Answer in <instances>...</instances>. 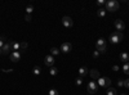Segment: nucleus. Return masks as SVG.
<instances>
[{"mask_svg": "<svg viewBox=\"0 0 129 95\" xmlns=\"http://www.w3.org/2000/svg\"><path fill=\"white\" fill-rule=\"evenodd\" d=\"M120 61L124 62V63H128V61H129V54H128V53H121V54H120Z\"/></svg>", "mask_w": 129, "mask_h": 95, "instance_id": "14", "label": "nucleus"}, {"mask_svg": "<svg viewBox=\"0 0 129 95\" xmlns=\"http://www.w3.org/2000/svg\"><path fill=\"white\" fill-rule=\"evenodd\" d=\"M71 50H72V44H71V42H63L62 45H61V52L70 53Z\"/></svg>", "mask_w": 129, "mask_h": 95, "instance_id": "6", "label": "nucleus"}, {"mask_svg": "<svg viewBox=\"0 0 129 95\" xmlns=\"http://www.w3.org/2000/svg\"><path fill=\"white\" fill-rule=\"evenodd\" d=\"M50 53H52L53 57H54V55H58V54L61 53V50L57 49V48H52V49H50Z\"/></svg>", "mask_w": 129, "mask_h": 95, "instance_id": "17", "label": "nucleus"}, {"mask_svg": "<svg viewBox=\"0 0 129 95\" xmlns=\"http://www.w3.org/2000/svg\"><path fill=\"white\" fill-rule=\"evenodd\" d=\"M31 19H32L31 14H26V21H27V22H31Z\"/></svg>", "mask_w": 129, "mask_h": 95, "instance_id": "25", "label": "nucleus"}, {"mask_svg": "<svg viewBox=\"0 0 129 95\" xmlns=\"http://www.w3.org/2000/svg\"><path fill=\"white\" fill-rule=\"evenodd\" d=\"M81 84H83V78H81V77H78V78H76V85L80 86Z\"/></svg>", "mask_w": 129, "mask_h": 95, "instance_id": "22", "label": "nucleus"}, {"mask_svg": "<svg viewBox=\"0 0 129 95\" xmlns=\"http://www.w3.org/2000/svg\"><path fill=\"white\" fill-rule=\"evenodd\" d=\"M26 12H27V14H31V13L34 12V5H31V4L27 5V6H26Z\"/></svg>", "mask_w": 129, "mask_h": 95, "instance_id": "19", "label": "nucleus"}, {"mask_svg": "<svg viewBox=\"0 0 129 95\" xmlns=\"http://www.w3.org/2000/svg\"><path fill=\"white\" fill-rule=\"evenodd\" d=\"M98 17H101V18H103L105 16H106V9H103V8H100L98 9Z\"/></svg>", "mask_w": 129, "mask_h": 95, "instance_id": "16", "label": "nucleus"}, {"mask_svg": "<svg viewBox=\"0 0 129 95\" xmlns=\"http://www.w3.org/2000/svg\"><path fill=\"white\" fill-rule=\"evenodd\" d=\"M124 86L127 87V89H129V78H128V80H125V81H124Z\"/></svg>", "mask_w": 129, "mask_h": 95, "instance_id": "27", "label": "nucleus"}, {"mask_svg": "<svg viewBox=\"0 0 129 95\" xmlns=\"http://www.w3.org/2000/svg\"><path fill=\"white\" fill-rule=\"evenodd\" d=\"M32 72H34V75L39 76V75L41 73V68L39 67V65H35V67H34V69H32Z\"/></svg>", "mask_w": 129, "mask_h": 95, "instance_id": "15", "label": "nucleus"}, {"mask_svg": "<svg viewBox=\"0 0 129 95\" xmlns=\"http://www.w3.org/2000/svg\"><path fill=\"white\" fill-rule=\"evenodd\" d=\"M123 32H119V31H115L114 33H111L110 35V41L112 42V44H118V42H120L121 40H123Z\"/></svg>", "mask_w": 129, "mask_h": 95, "instance_id": "1", "label": "nucleus"}, {"mask_svg": "<svg viewBox=\"0 0 129 95\" xmlns=\"http://www.w3.org/2000/svg\"><path fill=\"white\" fill-rule=\"evenodd\" d=\"M114 25H115L116 30H118L119 32H121V31H123L124 28H125V23H124V22L121 21V19H116V21H115V23H114Z\"/></svg>", "mask_w": 129, "mask_h": 95, "instance_id": "8", "label": "nucleus"}, {"mask_svg": "<svg viewBox=\"0 0 129 95\" xmlns=\"http://www.w3.org/2000/svg\"><path fill=\"white\" fill-rule=\"evenodd\" d=\"M120 95H127V94H124V93H123V94H120Z\"/></svg>", "mask_w": 129, "mask_h": 95, "instance_id": "33", "label": "nucleus"}, {"mask_svg": "<svg viewBox=\"0 0 129 95\" xmlns=\"http://www.w3.org/2000/svg\"><path fill=\"white\" fill-rule=\"evenodd\" d=\"M10 61L12 62H19L21 61V52H12L10 53Z\"/></svg>", "mask_w": 129, "mask_h": 95, "instance_id": "10", "label": "nucleus"}, {"mask_svg": "<svg viewBox=\"0 0 129 95\" xmlns=\"http://www.w3.org/2000/svg\"><path fill=\"white\" fill-rule=\"evenodd\" d=\"M3 54V52H1V49H0V55H1Z\"/></svg>", "mask_w": 129, "mask_h": 95, "instance_id": "32", "label": "nucleus"}, {"mask_svg": "<svg viewBox=\"0 0 129 95\" xmlns=\"http://www.w3.org/2000/svg\"><path fill=\"white\" fill-rule=\"evenodd\" d=\"M88 73V69H87V67H80L79 68V77H84L85 75Z\"/></svg>", "mask_w": 129, "mask_h": 95, "instance_id": "13", "label": "nucleus"}, {"mask_svg": "<svg viewBox=\"0 0 129 95\" xmlns=\"http://www.w3.org/2000/svg\"><path fill=\"white\" fill-rule=\"evenodd\" d=\"M112 69H114V71H118V69H119V67H118V65H114Z\"/></svg>", "mask_w": 129, "mask_h": 95, "instance_id": "31", "label": "nucleus"}, {"mask_svg": "<svg viewBox=\"0 0 129 95\" xmlns=\"http://www.w3.org/2000/svg\"><path fill=\"white\" fill-rule=\"evenodd\" d=\"M106 94H107V95H116V89H112V87H110Z\"/></svg>", "mask_w": 129, "mask_h": 95, "instance_id": "21", "label": "nucleus"}, {"mask_svg": "<svg viewBox=\"0 0 129 95\" xmlns=\"http://www.w3.org/2000/svg\"><path fill=\"white\" fill-rule=\"evenodd\" d=\"M106 9L109 12H115V10L119 9V3L116 0H110V1L106 3Z\"/></svg>", "mask_w": 129, "mask_h": 95, "instance_id": "3", "label": "nucleus"}, {"mask_svg": "<svg viewBox=\"0 0 129 95\" xmlns=\"http://www.w3.org/2000/svg\"><path fill=\"white\" fill-rule=\"evenodd\" d=\"M87 90H88V93H89L90 95H93V94L97 93V90H98V84L94 82V81H90V82L88 84V86H87Z\"/></svg>", "mask_w": 129, "mask_h": 95, "instance_id": "5", "label": "nucleus"}, {"mask_svg": "<svg viewBox=\"0 0 129 95\" xmlns=\"http://www.w3.org/2000/svg\"><path fill=\"white\" fill-rule=\"evenodd\" d=\"M44 63H45V65H48V67H53V65H54V57L53 55H45Z\"/></svg>", "mask_w": 129, "mask_h": 95, "instance_id": "7", "label": "nucleus"}, {"mask_svg": "<svg viewBox=\"0 0 129 95\" xmlns=\"http://www.w3.org/2000/svg\"><path fill=\"white\" fill-rule=\"evenodd\" d=\"M100 54H101V53L97 50V52H94V53H93V57H94V58H98V57H100Z\"/></svg>", "mask_w": 129, "mask_h": 95, "instance_id": "29", "label": "nucleus"}, {"mask_svg": "<svg viewBox=\"0 0 129 95\" xmlns=\"http://www.w3.org/2000/svg\"><path fill=\"white\" fill-rule=\"evenodd\" d=\"M90 76H92V78H93V80H98V78L101 77L100 72H98L97 69H92V71H90Z\"/></svg>", "mask_w": 129, "mask_h": 95, "instance_id": "12", "label": "nucleus"}, {"mask_svg": "<svg viewBox=\"0 0 129 95\" xmlns=\"http://www.w3.org/2000/svg\"><path fill=\"white\" fill-rule=\"evenodd\" d=\"M97 84H98V86H101V87H109L111 85V80L109 77H100L97 80Z\"/></svg>", "mask_w": 129, "mask_h": 95, "instance_id": "4", "label": "nucleus"}, {"mask_svg": "<svg viewBox=\"0 0 129 95\" xmlns=\"http://www.w3.org/2000/svg\"><path fill=\"white\" fill-rule=\"evenodd\" d=\"M4 40H5L4 37H0V49H3V46H4V44H5V42H4Z\"/></svg>", "mask_w": 129, "mask_h": 95, "instance_id": "24", "label": "nucleus"}, {"mask_svg": "<svg viewBox=\"0 0 129 95\" xmlns=\"http://www.w3.org/2000/svg\"><path fill=\"white\" fill-rule=\"evenodd\" d=\"M27 48V42H21V49H26Z\"/></svg>", "mask_w": 129, "mask_h": 95, "instance_id": "26", "label": "nucleus"}, {"mask_svg": "<svg viewBox=\"0 0 129 95\" xmlns=\"http://www.w3.org/2000/svg\"><path fill=\"white\" fill-rule=\"evenodd\" d=\"M118 86H120V87H123V86H124V81H123V80H119Z\"/></svg>", "mask_w": 129, "mask_h": 95, "instance_id": "28", "label": "nucleus"}, {"mask_svg": "<svg viewBox=\"0 0 129 95\" xmlns=\"http://www.w3.org/2000/svg\"><path fill=\"white\" fill-rule=\"evenodd\" d=\"M103 4H105L103 0H98V1H97V5H100V6H101V5H103Z\"/></svg>", "mask_w": 129, "mask_h": 95, "instance_id": "30", "label": "nucleus"}, {"mask_svg": "<svg viewBox=\"0 0 129 95\" xmlns=\"http://www.w3.org/2000/svg\"><path fill=\"white\" fill-rule=\"evenodd\" d=\"M1 52H3V55H6V54H9V53L12 52V48H10V44H9V42H5V44H4Z\"/></svg>", "mask_w": 129, "mask_h": 95, "instance_id": "11", "label": "nucleus"}, {"mask_svg": "<svg viewBox=\"0 0 129 95\" xmlns=\"http://www.w3.org/2000/svg\"><path fill=\"white\" fill-rule=\"evenodd\" d=\"M62 25H63L65 27H67V28H70V27H72L74 22H72V19H71L70 17H63V18H62Z\"/></svg>", "mask_w": 129, "mask_h": 95, "instance_id": "9", "label": "nucleus"}, {"mask_svg": "<svg viewBox=\"0 0 129 95\" xmlns=\"http://www.w3.org/2000/svg\"><path fill=\"white\" fill-rule=\"evenodd\" d=\"M49 95H58V91L54 90V89H52V90H49Z\"/></svg>", "mask_w": 129, "mask_h": 95, "instance_id": "23", "label": "nucleus"}, {"mask_svg": "<svg viewBox=\"0 0 129 95\" xmlns=\"http://www.w3.org/2000/svg\"><path fill=\"white\" fill-rule=\"evenodd\" d=\"M96 46H97V50L100 53H106L107 46H106V40L105 39H98L97 42H96Z\"/></svg>", "mask_w": 129, "mask_h": 95, "instance_id": "2", "label": "nucleus"}, {"mask_svg": "<svg viewBox=\"0 0 129 95\" xmlns=\"http://www.w3.org/2000/svg\"><path fill=\"white\" fill-rule=\"evenodd\" d=\"M49 73H50V76H56V75L58 73V69H57L56 67H50V71H49Z\"/></svg>", "mask_w": 129, "mask_h": 95, "instance_id": "18", "label": "nucleus"}, {"mask_svg": "<svg viewBox=\"0 0 129 95\" xmlns=\"http://www.w3.org/2000/svg\"><path fill=\"white\" fill-rule=\"evenodd\" d=\"M123 71H124V73L129 75V63H124V65H123Z\"/></svg>", "mask_w": 129, "mask_h": 95, "instance_id": "20", "label": "nucleus"}]
</instances>
